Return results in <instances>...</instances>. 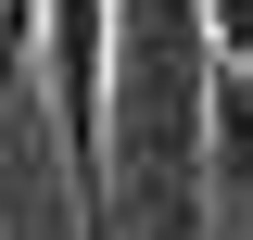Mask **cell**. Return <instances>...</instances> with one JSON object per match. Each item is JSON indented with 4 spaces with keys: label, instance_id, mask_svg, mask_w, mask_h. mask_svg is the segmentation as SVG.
<instances>
[{
    "label": "cell",
    "instance_id": "cell-1",
    "mask_svg": "<svg viewBox=\"0 0 253 240\" xmlns=\"http://www.w3.org/2000/svg\"><path fill=\"white\" fill-rule=\"evenodd\" d=\"M215 26H228V51H253V0H228V13H215Z\"/></svg>",
    "mask_w": 253,
    "mask_h": 240
}]
</instances>
